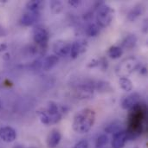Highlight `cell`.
Segmentation results:
<instances>
[{"label":"cell","mask_w":148,"mask_h":148,"mask_svg":"<svg viewBox=\"0 0 148 148\" xmlns=\"http://www.w3.org/2000/svg\"><path fill=\"white\" fill-rule=\"evenodd\" d=\"M147 108L146 105L139 103L132 109L128 115L127 133V140H134L140 137L147 130Z\"/></svg>","instance_id":"6da1fadb"},{"label":"cell","mask_w":148,"mask_h":148,"mask_svg":"<svg viewBox=\"0 0 148 148\" xmlns=\"http://www.w3.org/2000/svg\"><path fill=\"white\" fill-rule=\"evenodd\" d=\"M95 122V112L91 108H83L78 111L73 120V130L79 134L90 131Z\"/></svg>","instance_id":"7a4b0ae2"},{"label":"cell","mask_w":148,"mask_h":148,"mask_svg":"<svg viewBox=\"0 0 148 148\" xmlns=\"http://www.w3.org/2000/svg\"><path fill=\"white\" fill-rule=\"evenodd\" d=\"M64 112L65 109L62 106L55 101H49L46 108L37 110V115L42 124L49 126L58 123L62 120Z\"/></svg>","instance_id":"3957f363"},{"label":"cell","mask_w":148,"mask_h":148,"mask_svg":"<svg viewBox=\"0 0 148 148\" xmlns=\"http://www.w3.org/2000/svg\"><path fill=\"white\" fill-rule=\"evenodd\" d=\"M140 67L139 60L134 56H128L123 59L116 67L115 74L120 77H127Z\"/></svg>","instance_id":"277c9868"},{"label":"cell","mask_w":148,"mask_h":148,"mask_svg":"<svg viewBox=\"0 0 148 148\" xmlns=\"http://www.w3.org/2000/svg\"><path fill=\"white\" fill-rule=\"evenodd\" d=\"M33 40L34 42L36 44L38 52H40V54L42 55L47 49L49 40V29L42 24L36 25L33 29Z\"/></svg>","instance_id":"5b68a950"},{"label":"cell","mask_w":148,"mask_h":148,"mask_svg":"<svg viewBox=\"0 0 148 148\" xmlns=\"http://www.w3.org/2000/svg\"><path fill=\"white\" fill-rule=\"evenodd\" d=\"M114 16V10L109 5L101 3L96 11V24L100 28H107L110 25Z\"/></svg>","instance_id":"8992f818"},{"label":"cell","mask_w":148,"mask_h":148,"mask_svg":"<svg viewBox=\"0 0 148 148\" xmlns=\"http://www.w3.org/2000/svg\"><path fill=\"white\" fill-rule=\"evenodd\" d=\"M95 90V84H92L90 82L81 83L75 87V95L76 98L80 100L90 99L94 96Z\"/></svg>","instance_id":"52a82bcc"},{"label":"cell","mask_w":148,"mask_h":148,"mask_svg":"<svg viewBox=\"0 0 148 148\" xmlns=\"http://www.w3.org/2000/svg\"><path fill=\"white\" fill-rule=\"evenodd\" d=\"M88 48V41L85 39H78L71 43V49H70V57L72 59L78 58L81 55L84 54Z\"/></svg>","instance_id":"ba28073f"},{"label":"cell","mask_w":148,"mask_h":148,"mask_svg":"<svg viewBox=\"0 0 148 148\" xmlns=\"http://www.w3.org/2000/svg\"><path fill=\"white\" fill-rule=\"evenodd\" d=\"M71 42L65 40H57L53 44V51L56 56L64 57L70 54Z\"/></svg>","instance_id":"9c48e42d"},{"label":"cell","mask_w":148,"mask_h":148,"mask_svg":"<svg viewBox=\"0 0 148 148\" xmlns=\"http://www.w3.org/2000/svg\"><path fill=\"white\" fill-rule=\"evenodd\" d=\"M41 18V13L39 11H29L23 13L20 18V23L23 26L28 27L36 23Z\"/></svg>","instance_id":"30bf717a"},{"label":"cell","mask_w":148,"mask_h":148,"mask_svg":"<svg viewBox=\"0 0 148 148\" xmlns=\"http://www.w3.org/2000/svg\"><path fill=\"white\" fill-rule=\"evenodd\" d=\"M141 96L139 93H132L129 95L126 96L121 101V108L124 110H130L139 103H140Z\"/></svg>","instance_id":"8fae6325"},{"label":"cell","mask_w":148,"mask_h":148,"mask_svg":"<svg viewBox=\"0 0 148 148\" xmlns=\"http://www.w3.org/2000/svg\"><path fill=\"white\" fill-rule=\"evenodd\" d=\"M0 139L6 143H11L16 139V133L14 128L5 126L0 128Z\"/></svg>","instance_id":"7c38bea8"},{"label":"cell","mask_w":148,"mask_h":148,"mask_svg":"<svg viewBox=\"0 0 148 148\" xmlns=\"http://www.w3.org/2000/svg\"><path fill=\"white\" fill-rule=\"evenodd\" d=\"M61 140H62L61 132L58 129H53L49 132V134L47 136V140H46L47 147L49 148H56L57 146L60 144Z\"/></svg>","instance_id":"4fadbf2b"},{"label":"cell","mask_w":148,"mask_h":148,"mask_svg":"<svg viewBox=\"0 0 148 148\" xmlns=\"http://www.w3.org/2000/svg\"><path fill=\"white\" fill-rule=\"evenodd\" d=\"M127 141V135L124 130L114 134L112 140V148H123Z\"/></svg>","instance_id":"5bb4252c"},{"label":"cell","mask_w":148,"mask_h":148,"mask_svg":"<svg viewBox=\"0 0 148 148\" xmlns=\"http://www.w3.org/2000/svg\"><path fill=\"white\" fill-rule=\"evenodd\" d=\"M58 62H59V57L56 56V55L48 56L41 61V69L44 71H49L55 66L57 65Z\"/></svg>","instance_id":"9a60e30c"},{"label":"cell","mask_w":148,"mask_h":148,"mask_svg":"<svg viewBox=\"0 0 148 148\" xmlns=\"http://www.w3.org/2000/svg\"><path fill=\"white\" fill-rule=\"evenodd\" d=\"M145 11V7L142 3H138L136 5H134L130 11L127 14V19L131 22H134L136 19H138L140 16H142V14Z\"/></svg>","instance_id":"2e32d148"},{"label":"cell","mask_w":148,"mask_h":148,"mask_svg":"<svg viewBox=\"0 0 148 148\" xmlns=\"http://www.w3.org/2000/svg\"><path fill=\"white\" fill-rule=\"evenodd\" d=\"M138 38L136 35L134 34H129L127 35L121 42V49H134L136 44H137Z\"/></svg>","instance_id":"e0dca14e"},{"label":"cell","mask_w":148,"mask_h":148,"mask_svg":"<svg viewBox=\"0 0 148 148\" xmlns=\"http://www.w3.org/2000/svg\"><path fill=\"white\" fill-rule=\"evenodd\" d=\"M95 89H96L99 93H111L114 91L110 83L105 81H99L96 84H95Z\"/></svg>","instance_id":"ac0fdd59"},{"label":"cell","mask_w":148,"mask_h":148,"mask_svg":"<svg viewBox=\"0 0 148 148\" xmlns=\"http://www.w3.org/2000/svg\"><path fill=\"white\" fill-rule=\"evenodd\" d=\"M43 6V2L42 0H30L26 3V9L29 11H39Z\"/></svg>","instance_id":"d6986e66"},{"label":"cell","mask_w":148,"mask_h":148,"mask_svg":"<svg viewBox=\"0 0 148 148\" xmlns=\"http://www.w3.org/2000/svg\"><path fill=\"white\" fill-rule=\"evenodd\" d=\"M119 85L121 88L126 92H130L134 89L133 82L127 77H121L119 79Z\"/></svg>","instance_id":"ffe728a7"},{"label":"cell","mask_w":148,"mask_h":148,"mask_svg":"<svg viewBox=\"0 0 148 148\" xmlns=\"http://www.w3.org/2000/svg\"><path fill=\"white\" fill-rule=\"evenodd\" d=\"M122 54H123V49L120 46H116V45L111 46L108 51V56H110L112 59H118L122 56Z\"/></svg>","instance_id":"44dd1931"},{"label":"cell","mask_w":148,"mask_h":148,"mask_svg":"<svg viewBox=\"0 0 148 148\" xmlns=\"http://www.w3.org/2000/svg\"><path fill=\"white\" fill-rule=\"evenodd\" d=\"M101 28L96 23H89L86 28V34L90 37H95L99 36Z\"/></svg>","instance_id":"7402d4cb"},{"label":"cell","mask_w":148,"mask_h":148,"mask_svg":"<svg viewBox=\"0 0 148 148\" xmlns=\"http://www.w3.org/2000/svg\"><path fill=\"white\" fill-rule=\"evenodd\" d=\"M50 10H51L52 13H54V14H59V13H61L62 11L63 5H62V2L53 0V1L50 2Z\"/></svg>","instance_id":"603a6c76"},{"label":"cell","mask_w":148,"mask_h":148,"mask_svg":"<svg viewBox=\"0 0 148 148\" xmlns=\"http://www.w3.org/2000/svg\"><path fill=\"white\" fill-rule=\"evenodd\" d=\"M105 131L107 133H109V134H116L121 130V124L120 123H117V122H113L112 124L108 125L106 128H105Z\"/></svg>","instance_id":"cb8c5ba5"},{"label":"cell","mask_w":148,"mask_h":148,"mask_svg":"<svg viewBox=\"0 0 148 148\" xmlns=\"http://www.w3.org/2000/svg\"><path fill=\"white\" fill-rule=\"evenodd\" d=\"M108 143V137L105 134L101 135L96 140V147L101 148L105 147Z\"/></svg>","instance_id":"d4e9b609"},{"label":"cell","mask_w":148,"mask_h":148,"mask_svg":"<svg viewBox=\"0 0 148 148\" xmlns=\"http://www.w3.org/2000/svg\"><path fill=\"white\" fill-rule=\"evenodd\" d=\"M74 148H89V144H88V140H82L79 141L78 143H76Z\"/></svg>","instance_id":"484cf974"},{"label":"cell","mask_w":148,"mask_h":148,"mask_svg":"<svg viewBox=\"0 0 148 148\" xmlns=\"http://www.w3.org/2000/svg\"><path fill=\"white\" fill-rule=\"evenodd\" d=\"M97 66H100V60H97V59H94L91 62H89L88 64V68H94V67H97Z\"/></svg>","instance_id":"4316f807"},{"label":"cell","mask_w":148,"mask_h":148,"mask_svg":"<svg viewBox=\"0 0 148 148\" xmlns=\"http://www.w3.org/2000/svg\"><path fill=\"white\" fill-rule=\"evenodd\" d=\"M82 3V1L80 0H69V4L72 7H78Z\"/></svg>","instance_id":"83f0119b"},{"label":"cell","mask_w":148,"mask_h":148,"mask_svg":"<svg viewBox=\"0 0 148 148\" xmlns=\"http://www.w3.org/2000/svg\"><path fill=\"white\" fill-rule=\"evenodd\" d=\"M8 35V30L2 25H0V37H4Z\"/></svg>","instance_id":"f1b7e54d"},{"label":"cell","mask_w":148,"mask_h":148,"mask_svg":"<svg viewBox=\"0 0 148 148\" xmlns=\"http://www.w3.org/2000/svg\"><path fill=\"white\" fill-rule=\"evenodd\" d=\"M7 49H8V46L6 43L0 42V52H4L7 50Z\"/></svg>","instance_id":"f546056e"},{"label":"cell","mask_w":148,"mask_h":148,"mask_svg":"<svg viewBox=\"0 0 148 148\" xmlns=\"http://www.w3.org/2000/svg\"><path fill=\"white\" fill-rule=\"evenodd\" d=\"M2 108V102H1V101H0V109Z\"/></svg>","instance_id":"4dcf8cb0"},{"label":"cell","mask_w":148,"mask_h":148,"mask_svg":"<svg viewBox=\"0 0 148 148\" xmlns=\"http://www.w3.org/2000/svg\"><path fill=\"white\" fill-rule=\"evenodd\" d=\"M132 148H139L138 147H132Z\"/></svg>","instance_id":"1f68e13d"},{"label":"cell","mask_w":148,"mask_h":148,"mask_svg":"<svg viewBox=\"0 0 148 148\" xmlns=\"http://www.w3.org/2000/svg\"><path fill=\"white\" fill-rule=\"evenodd\" d=\"M29 148H36V147H29Z\"/></svg>","instance_id":"d6a6232c"},{"label":"cell","mask_w":148,"mask_h":148,"mask_svg":"<svg viewBox=\"0 0 148 148\" xmlns=\"http://www.w3.org/2000/svg\"><path fill=\"white\" fill-rule=\"evenodd\" d=\"M101 148H104V147H101Z\"/></svg>","instance_id":"836d02e7"}]
</instances>
